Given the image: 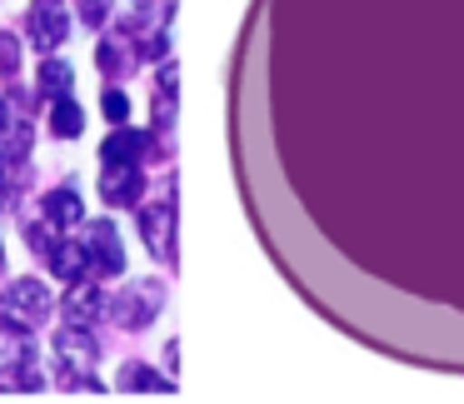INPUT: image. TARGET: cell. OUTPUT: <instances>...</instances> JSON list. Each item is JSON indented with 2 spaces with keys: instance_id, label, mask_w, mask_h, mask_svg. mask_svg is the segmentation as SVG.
Listing matches in <instances>:
<instances>
[{
  "instance_id": "obj_1",
  "label": "cell",
  "mask_w": 464,
  "mask_h": 404,
  "mask_svg": "<svg viewBox=\"0 0 464 404\" xmlns=\"http://www.w3.org/2000/svg\"><path fill=\"white\" fill-rule=\"evenodd\" d=\"M51 314V294L41 290V280H15L11 290L0 294V320L15 324V330H31Z\"/></svg>"
},
{
  "instance_id": "obj_2",
  "label": "cell",
  "mask_w": 464,
  "mask_h": 404,
  "mask_svg": "<svg viewBox=\"0 0 464 404\" xmlns=\"http://www.w3.org/2000/svg\"><path fill=\"white\" fill-rule=\"evenodd\" d=\"M85 250H91V260H95V270H101V274H121V270H125L121 235H115L111 225H91V235H85Z\"/></svg>"
},
{
  "instance_id": "obj_3",
  "label": "cell",
  "mask_w": 464,
  "mask_h": 404,
  "mask_svg": "<svg viewBox=\"0 0 464 404\" xmlns=\"http://www.w3.org/2000/svg\"><path fill=\"white\" fill-rule=\"evenodd\" d=\"M31 41L41 45V51H55V45L65 41V11H61V0H35Z\"/></svg>"
},
{
  "instance_id": "obj_4",
  "label": "cell",
  "mask_w": 464,
  "mask_h": 404,
  "mask_svg": "<svg viewBox=\"0 0 464 404\" xmlns=\"http://www.w3.org/2000/svg\"><path fill=\"white\" fill-rule=\"evenodd\" d=\"M45 260H51V270L61 274V280H81V274H91V265H95L85 245H51Z\"/></svg>"
},
{
  "instance_id": "obj_5",
  "label": "cell",
  "mask_w": 464,
  "mask_h": 404,
  "mask_svg": "<svg viewBox=\"0 0 464 404\" xmlns=\"http://www.w3.org/2000/svg\"><path fill=\"white\" fill-rule=\"evenodd\" d=\"M105 200L111 205H135L140 200V170L135 165H121V170H105Z\"/></svg>"
},
{
  "instance_id": "obj_6",
  "label": "cell",
  "mask_w": 464,
  "mask_h": 404,
  "mask_svg": "<svg viewBox=\"0 0 464 404\" xmlns=\"http://www.w3.org/2000/svg\"><path fill=\"white\" fill-rule=\"evenodd\" d=\"M145 135H135V130H125V135H111L105 140V165H135L145 155Z\"/></svg>"
},
{
  "instance_id": "obj_7",
  "label": "cell",
  "mask_w": 464,
  "mask_h": 404,
  "mask_svg": "<svg viewBox=\"0 0 464 404\" xmlns=\"http://www.w3.org/2000/svg\"><path fill=\"white\" fill-rule=\"evenodd\" d=\"M155 300V284H145V290H135L130 300H121L115 304V314H121V324H130V330H140V324H150V314L155 310H145V304Z\"/></svg>"
},
{
  "instance_id": "obj_8",
  "label": "cell",
  "mask_w": 464,
  "mask_h": 404,
  "mask_svg": "<svg viewBox=\"0 0 464 404\" xmlns=\"http://www.w3.org/2000/svg\"><path fill=\"white\" fill-rule=\"evenodd\" d=\"M85 130V115H81V105L75 101H55V115H51V135H61V140H71V135H81Z\"/></svg>"
},
{
  "instance_id": "obj_9",
  "label": "cell",
  "mask_w": 464,
  "mask_h": 404,
  "mask_svg": "<svg viewBox=\"0 0 464 404\" xmlns=\"http://www.w3.org/2000/svg\"><path fill=\"white\" fill-rule=\"evenodd\" d=\"M45 215H51L55 225H75V220H81V195L51 190V195H45Z\"/></svg>"
},
{
  "instance_id": "obj_10",
  "label": "cell",
  "mask_w": 464,
  "mask_h": 404,
  "mask_svg": "<svg viewBox=\"0 0 464 404\" xmlns=\"http://www.w3.org/2000/svg\"><path fill=\"white\" fill-rule=\"evenodd\" d=\"M21 364H25V344H21V334H15V330H0V374L21 370Z\"/></svg>"
},
{
  "instance_id": "obj_11",
  "label": "cell",
  "mask_w": 464,
  "mask_h": 404,
  "mask_svg": "<svg viewBox=\"0 0 464 404\" xmlns=\"http://www.w3.org/2000/svg\"><path fill=\"white\" fill-rule=\"evenodd\" d=\"M65 91H71V65L61 61L41 65V95H65Z\"/></svg>"
},
{
  "instance_id": "obj_12",
  "label": "cell",
  "mask_w": 464,
  "mask_h": 404,
  "mask_svg": "<svg viewBox=\"0 0 464 404\" xmlns=\"http://www.w3.org/2000/svg\"><path fill=\"white\" fill-rule=\"evenodd\" d=\"M121 384H130V390H140V394H165V380H160V374H150V370H140V364H130Z\"/></svg>"
},
{
  "instance_id": "obj_13",
  "label": "cell",
  "mask_w": 464,
  "mask_h": 404,
  "mask_svg": "<svg viewBox=\"0 0 464 404\" xmlns=\"http://www.w3.org/2000/svg\"><path fill=\"white\" fill-rule=\"evenodd\" d=\"M61 350H65V360H81V364H91L95 360V350H91V340H85V334H75V330H65L61 334Z\"/></svg>"
},
{
  "instance_id": "obj_14",
  "label": "cell",
  "mask_w": 464,
  "mask_h": 404,
  "mask_svg": "<svg viewBox=\"0 0 464 404\" xmlns=\"http://www.w3.org/2000/svg\"><path fill=\"white\" fill-rule=\"evenodd\" d=\"M105 115H111L115 125H125V115H130V101H125L121 91H105Z\"/></svg>"
},
{
  "instance_id": "obj_15",
  "label": "cell",
  "mask_w": 464,
  "mask_h": 404,
  "mask_svg": "<svg viewBox=\"0 0 464 404\" xmlns=\"http://www.w3.org/2000/svg\"><path fill=\"white\" fill-rule=\"evenodd\" d=\"M95 314V294L91 290H75L71 294V320H91Z\"/></svg>"
},
{
  "instance_id": "obj_16",
  "label": "cell",
  "mask_w": 464,
  "mask_h": 404,
  "mask_svg": "<svg viewBox=\"0 0 464 404\" xmlns=\"http://www.w3.org/2000/svg\"><path fill=\"white\" fill-rule=\"evenodd\" d=\"M105 15V0H85V21H101Z\"/></svg>"
},
{
  "instance_id": "obj_17",
  "label": "cell",
  "mask_w": 464,
  "mask_h": 404,
  "mask_svg": "<svg viewBox=\"0 0 464 404\" xmlns=\"http://www.w3.org/2000/svg\"><path fill=\"white\" fill-rule=\"evenodd\" d=\"M0 265H5V255H0Z\"/></svg>"
},
{
  "instance_id": "obj_18",
  "label": "cell",
  "mask_w": 464,
  "mask_h": 404,
  "mask_svg": "<svg viewBox=\"0 0 464 404\" xmlns=\"http://www.w3.org/2000/svg\"><path fill=\"white\" fill-rule=\"evenodd\" d=\"M0 200H5V190H0Z\"/></svg>"
}]
</instances>
